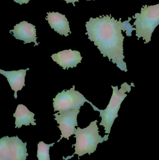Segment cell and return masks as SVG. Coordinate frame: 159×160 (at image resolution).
Returning <instances> with one entry per match:
<instances>
[{"label": "cell", "instance_id": "1", "mask_svg": "<svg viewBox=\"0 0 159 160\" xmlns=\"http://www.w3.org/2000/svg\"><path fill=\"white\" fill-rule=\"evenodd\" d=\"M132 18L121 22L115 19L111 15L91 18L86 22V27L88 38L93 42L104 57L108 58L110 62L116 64L117 67L127 72V64L124 61L123 42L125 37L122 31L126 32L127 36L132 35V32L136 31L130 22Z\"/></svg>", "mask_w": 159, "mask_h": 160}, {"label": "cell", "instance_id": "2", "mask_svg": "<svg viewBox=\"0 0 159 160\" xmlns=\"http://www.w3.org/2000/svg\"><path fill=\"white\" fill-rule=\"evenodd\" d=\"M97 122V120L92 121L89 126L84 129L77 127L75 136L76 142L72 146V148L75 146L74 154L78 155V157L86 154L90 155L96 151L98 144L108 140L109 134L105 135L104 137L99 134Z\"/></svg>", "mask_w": 159, "mask_h": 160}, {"label": "cell", "instance_id": "3", "mask_svg": "<svg viewBox=\"0 0 159 160\" xmlns=\"http://www.w3.org/2000/svg\"><path fill=\"white\" fill-rule=\"evenodd\" d=\"M129 85L127 82L122 84L120 89L118 86H112L113 91L110 102L105 110H100L96 107L95 111L100 112V117L101 118V121L100 126L104 127L105 133L109 134L111 132V128L114 124L115 119L118 117V112L120 108L122 102L128 96L127 92L129 93L131 90L132 87H134V83L132 82Z\"/></svg>", "mask_w": 159, "mask_h": 160}, {"label": "cell", "instance_id": "4", "mask_svg": "<svg viewBox=\"0 0 159 160\" xmlns=\"http://www.w3.org/2000/svg\"><path fill=\"white\" fill-rule=\"evenodd\" d=\"M133 18L135 19L133 25L136 28L138 40L143 38L145 44L149 43L152 33L159 25V3L148 6L145 5L141 8V13H136Z\"/></svg>", "mask_w": 159, "mask_h": 160}, {"label": "cell", "instance_id": "5", "mask_svg": "<svg viewBox=\"0 0 159 160\" xmlns=\"http://www.w3.org/2000/svg\"><path fill=\"white\" fill-rule=\"evenodd\" d=\"M75 86L73 85L69 90L65 91L63 89L56 95L53 99L54 112L58 111V113H60L73 109H80L86 102L90 103L95 110L97 107L87 100L79 91L75 90Z\"/></svg>", "mask_w": 159, "mask_h": 160}, {"label": "cell", "instance_id": "6", "mask_svg": "<svg viewBox=\"0 0 159 160\" xmlns=\"http://www.w3.org/2000/svg\"><path fill=\"white\" fill-rule=\"evenodd\" d=\"M79 112V109H75L60 113L54 114L55 117L54 119L59 125L58 127L62 133L60 139L57 142H59L63 138L69 140L70 136L75 134L77 131L75 127L78 126L77 117Z\"/></svg>", "mask_w": 159, "mask_h": 160}, {"label": "cell", "instance_id": "7", "mask_svg": "<svg viewBox=\"0 0 159 160\" xmlns=\"http://www.w3.org/2000/svg\"><path fill=\"white\" fill-rule=\"evenodd\" d=\"M54 62H56L63 69H68L70 68L76 67L78 63L81 62L83 57L79 52L71 49L65 50L59 52L51 55Z\"/></svg>", "mask_w": 159, "mask_h": 160}, {"label": "cell", "instance_id": "8", "mask_svg": "<svg viewBox=\"0 0 159 160\" xmlns=\"http://www.w3.org/2000/svg\"><path fill=\"white\" fill-rule=\"evenodd\" d=\"M13 35L16 39L22 40L24 44L34 42V46H38V43L36 41V34L35 26L31 23L26 21H22L14 26L13 30H10Z\"/></svg>", "mask_w": 159, "mask_h": 160}, {"label": "cell", "instance_id": "9", "mask_svg": "<svg viewBox=\"0 0 159 160\" xmlns=\"http://www.w3.org/2000/svg\"><path fill=\"white\" fill-rule=\"evenodd\" d=\"M46 20L52 29L61 35L67 37L71 34L69 22L64 15H62L59 12H49L47 13Z\"/></svg>", "mask_w": 159, "mask_h": 160}, {"label": "cell", "instance_id": "10", "mask_svg": "<svg viewBox=\"0 0 159 160\" xmlns=\"http://www.w3.org/2000/svg\"><path fill=\"white\" fill-rule=\"evenodd\" d=\"M29 68L26 69H20L17 71H6L0 69V74L3 75L7 79L11 89L15 91L14 97L17 98V93L19 90H21L25 86V78L26 72L29 70Z\"/></svg>", "mask_w": 159, "mask_h": 160}, {"label": "cell", "instance_id": "11", "mask_svg": "<svg viewBox=\"0 0 159 160\" xmlns=\"http://www.w3.org/2000/svg\"><path fill=\"white\" fill-rule=\"evenodd\" d=\"M10 152L7 160H26L27 143H23L17 136L9 137Z\"/></svg>", "mask_w": 159, "mask_h": 160}, {"label": "cell", "instance_id": "12", "mask_svg": "<svg viewBox=\"0 0 159 160\" xmlns=\"http://www.w3.org/2000/svg\"><path fill=\"white\" fill-rule=\"evenodd\" d=\"M15 118V128H21L23 125L30 126V124L33 126H36L35 122V114L28 110V108L23 104H19L16 109V112L13 114Z\"/></svg>", "mask_w": 159, "mask_h": 160}, {"label": "cell", "instance_id": "13", "mask_svg": "<svg viewBox=\"0 0 159 160\" xmlns=\"http://www.w3.org/2000/svg\"><path fill=\"white\" fill-rule=\"evenodd\" d=\"M55 143H45L44 142H40L37 146V156L38 160H50L49 158V148L53 146Z\"/></svg>", "mask_w": 159, "mask_h": 160}, {"label": "cell", "instance_id": "14", "mask_svg": "<svg viewBox=\"0 0 159 160\" xmlns=\"http://www.w3.org/2000/svg\"><path fill=\"white\" fill-rule=\"evenodd\" d=\"M30 1V0H14V2L20 5L22 4L28 3Z\"/></svg>", "mask_w": 159, "mask_h": 160}, {"label": "cell", "instance_id": "15", "mask_svg": "<svg viewBox=\"0 0 159 160\" xmlns=\"http://www.w3.org/2000/svg\"><path fill=\"white\" fill-rule=\"evenodd\" d=\"M64 1H66L67 3H72L73 5L74 6H75V2H79V0H64Z\"/></svg>", "mask_w": 159, "mask_h": 160}, {"label": "cell", "instance_id": "16", "mask_svg": "<svg viewBox=\"0 0 159 160\" xmlns=\"http://www.w3.org/2000/svg\"><path fill=\"white\" fill-rule=\"evenodd\" d=\"M73 156L74 155H72V156H69V157H67L66 158H65L64 157H63V158L64 159V160H68V159H70V158H72V157H73Z\"/></svg>", "mask_w": 159, "mask_h": 160}]
</instances>
